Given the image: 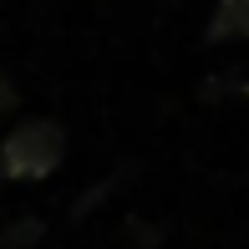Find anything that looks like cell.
<instances>
[{
  "mask_svg": "<svg viewBox=\"0 0 249 249\" xmlns=\"http://www.w3.org/2000/svg\"><path fill=\"white\" fill-rule=\"evenodd\" d=\"M66 158V132L46 117H26L5 132L0 142V178H16V183H36L61 168Z\"/></svg>",
  "mask_w": 249,
  "mask_h": 249,
  "instance_id": "1",
  "label": "cell"
},
{
  "mask_svg": "<svg viewBox=\"0 0 249 249\" xmlns=\"http://www.w3.org/2000/svg\"><path fill=\"white\" fill-rule=\"evenodd\" d=\"M209 41H249V0H219L209 20Z\"/></svg>",
  "mask_w": 249,
  "mask_h": 249,
  "instance_id": "2",
  "label": "cell"
},
{
  "mask_svg": "<svg viewBox=\"0 0 249 249\" xmlns=\"http://www.w3.org/2000/svg\"><path fill=\"white\" fill-rule=\"evenodd\" d=\"M36 234H46V224H41V219H20V224H10V229L0 234V244H5V249H20V244L36 239Z\"/></svg>",
  "mask_w": 249,
  "mask_h": 249,
  "instance_id": "3",
  "label": "cell"
},
{
  "mask_svg": "<svg viewBox=\"0 0 249 249\" xmlns=\"http://www.w3.org/2000/svg\"><path fill=\"white\" fill-rule=\"evenodd\" d=\"M10 107H16V87H10V82H5V76H0V117H5V112H10Z\"/></svg>",
  "mask_w": 249,
  "mask_h": 249,
  "instance_id": "4",
  "label": "cell"
}]
</instances>
